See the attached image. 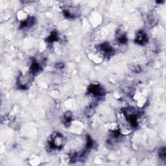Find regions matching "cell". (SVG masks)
<instances>
[{
  "instance_id": "cell-6",
  "label": "cell",
  "mask_w": 166,
  "mask_h": 166,
  "mask_svg": "<svg viewBox=\"0 0 166 166\" xmlns=\"http://www.w3.org/2000/svg\"><path fill=\"white\" fill-rule=\"evenodd\" d=\"M116 38L118 42L121 45H125L127 42V37L125 31H122L120 29L118 30L116 33Z\"/></svg>"
},
{
  "instance_id": "cell-10",
  "label": "cell",
  "mask_w": 166,
  "mask_h": 166,
  "mask_svg": "<svg viewBox=\"0 0 166 166\" xmlns=\"http://www.w3.org/2000/svg\"><path fill=\"white\" fill-rule=\"evenodd\" d=\"M58 34L56 32H53L47 39V42H55L57 40H58Z\"/></svg>"
},
{
  "instance_id": "cell-3",
  "label": "cell",
  "mask_w": 166,
  "mask_h": 166,
  "mask_svg": "<svg viewBox=\"0 0 166 166\" xmlns=\"http://www.w3.org/2000/svg\"><path fill=\"white\" fill-rule=\"evenodd\" d=\"M33 74L31 72L21 74L18 78L17 83L21 89H27L33 81Z\"/></svg>"
},
{
  "instance_id": "cell-5",
  "label": "cell",
  "mask_w": 166,
  "mask_h": 166,
  "mask_svg": "<svg viewBox=\"0 0 166 166\" xmlns=\"http://www.w3.org/2000/svg\"><path fill=\"white\" fill-rule=\"evenodd\" d=\"M147 40L148 39L146 33L142 30H140L136 33L135 36V42L136 43H138L140 45H143L147 42Z\"/></svg>"
},
{
  "instance_id": "cell-12",
  "label": "cell",
  "mask_w": 166,
  "mask_h": 166,
  "mask_svg": "<svg viewBox=\"0 0 166 166\" xmlns=\"http://www.w3.org/2000/svg\"><path fill=\"white\" fill-rule=\"evenodd\" d=\"M158 154H159V156L161 158V159H162V160L165 159L166 152H165V147H161L159 149V151H158Z\"/></svg>"
},
{
  "instance_id": "cell-7",
  "label": "cell",
  "mask_w": 166,
  "mask_h": 166,
  "mask_svg": "<svg viewBox=\"0 0 166 166\" xmlns=\"http://www.w3.org/2000/svg\"><path fill=\"white\" fill-rule=\"evenodd\" d=\"M36 23V19L34 17H29L25 21L21 22L20 29H26L32 27Z\"/></svg>"
},
{
  "instance_id": "cell-11",
  "label": "cell",
  "mask_w": 166,
  "mask_h": 166,
  "mask_svg": "<svg viewBox=\"0 0 166 166\" xmlns=\"http://www.w3.org/2000/svg\"><path fill=\"white\" fill-rule=\"evenodd\" d=\"M72 119V115L70 112H67L64 114V123L66 125H68L67 124H70Z\"/></svg>"
},
{
  "instance_id": "cell-13",
  "label": "cell",
  "mask_w": 166,
  "mask_h": 166,
  "mask_svg": "<svg viewBox=\"0 0 166 166\" xmlns=\"http://www.w3.org/2000/svg\"><path fill=\"white\" fill-rule=\"evenodd\" d=\"M133 71L136 73H139L140 71H141V67L140 66H134L133 67Z\"/></svg>"
},
{
  "instance_id": "cell-8",
  "label": "cell",
  "mask_w": 166,
  "mask_h": 166,
  "mask_svg": "<svg viewBox=\"0 0 166 166\" xmlns=\"http://www.w3.org/2000/svg\"><path fill=\"white\" fill-rule=\"evenodd\" d=\"M30 72L32 73L33 75L39 73L41 70V66L38 62L36 60H33L30 66Z\"/></svg>"
},
{
  "instance_id": "cell-14",
  "label": "cell",
  "mask_w": 166,
  "mask_h": 166,
  "mask_svg": "<svg viewBox=\"0 0 166 166\" xmlns=\"http://www.w3.org/2000/svg\"><path fill=\"white\" fill-rule=\"evenodd\" d=\"M57 68H63V67H64V64L62 63H58L57 64Z\"/></svg>"
},
{
  "instance_id": "cell-2",
  "label": "cell",
  "mask_w": 166,
  "mask_h": 166,
  "mask_svg": "<svg viewBox=\"0 0 166 166\" xmlns=\"http://www.w3.org/2000/svg\"><path fill=\"white\" fill-rule=\"evenodd\" d=\"M64 144V138L62 134L56 132L51 135V138L49 141V145L51 149H60Z\"/></svg>"
},
{
  "instance_id": "cell-9",
  "label": "cell",
  "mask_w": 166,
  "mask_h": 166,
  "mask_svg": "<svg viewBox=\"0 0 166 166\" xmlns=\"http://www.w3.org/2000/svg\"><path fill=\"white\" fill-rule=\"evenodd\" d=\"M17 18L21 22H23L27 20L29 17L27 16V13L25 11L21 10L17 14Z\"/></svg>"
},
{
  "instance_id": "cell-1",
  "label": "cell",
  "mask_w": 166,
  "mask_h": 166,
  "mask_svg": "<svg viewBox=\"0 0 166 166\" xmlns=\"http://www.w3.org/2000/svg\"><path fill=\"white\" fill-rule=\"evenodd\" d=\"M88 94L94 98V103L96 101H98L101 98L104 96V90L103 87H101L99 84H94L90 85L88 88Z\"/></svg>"
},
{
  "instance_id": "cell-4",
  "label": "cell",
  "mask_w": 166,
  "mask_h": 166,
  "mask_svg": "<svg viewBox=\"0 0 166 166\" xmlns=\"http://www.w3.org/2000/svg\"><path fill=\"white\" fill-rule=\"evenodd\" d=\"M97 51L99 53V55L103 56V57H109L112 56L115 51L114 48L112 46H110V44L107 42L103 43L97 48Z\"/></svg>"
}]
</instances>
